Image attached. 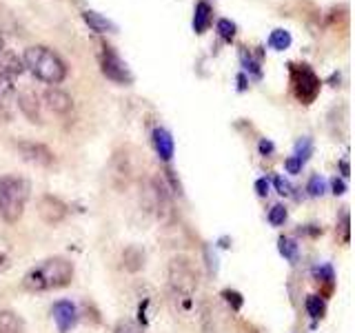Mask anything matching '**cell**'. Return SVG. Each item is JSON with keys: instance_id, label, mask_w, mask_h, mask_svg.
Segmentation results:
<instances>
[{"instance_id": "obj_1", "label": "cell", "mask_w": 355, "mask_h": 333, "mask_svg": "<svg viewBox=\"0 0 355 333\" xmlns=\"http://www.w3.org/2000/svg\"><path fill=\"white\" fill-rule=\"evenodd\" d=\"M73 280V264L55 255V258H47L33 269H29L22 278V287L31 293H42V291H53V289H62Z\"/></svg>"}, {"instance_id": "obj_2", "label": "cell", "mask_w": 355, "mask_h": 333, "mask_svg": "<svg viewBox=\"0 0 355 333\" xmlns=\"http://www.w3.org/2000/svg\"><path fill=\"white\" fill-rule=\"evenodd\" d=\"M22 65L38 78V80L47 85H60L67 78V65L58 53L42 44H33L25 49L22 56Z\"/></svg>"}, {"instance_id": "obj_3", "label": "cell", "mask_w": 355, "mask_h": 333, "mask_svg": "<svg viewBox=\"0 0 355 333\" xmlns=\"http://www.w3.org/2000/svg\"><path fill=\"white\" fill-rule=\"evenodd\" d=\"M29 182L20 176H0V218L14 225L25 214Z\"/></svg>"}, {"instance_id": "obj_4", "label": "cell", "mask_w": 355, "mask_h": 333, "mask_svg": "<svg viewBox=\"0 0 355 333\" xmlns=\"http://www.w3.org/2000/svg\"><path fill=\"white\" fill-rule=\"evenodd\" d=\"M169 287L175 300L182 302V309L191 307L193 293L198 289V271L191 260L184 258V255H178V258L169 262Z\"/></svg>"}, {"instance_id": "obj_5", "label": "cell", "mask_w": 355, "mask_h": 333, "mask_svg": "<svg viewBox=\"0 0 355 333\" xmlns=\"http://www.w3.org/2000/svg\"><path fill=\"white\" fill-rule=\"evenodd\" d=\"M288 74H291V89L293 96L302 105H311L320 96V78L309 65H288Z\"/></svg>"}, {"instance_id": "obj_6", "label": "cell", "mask_w": 355, "mask_h": 333, "mask_svg": "<svg viewBox=\"0 0 355 333\" xmlns=\"http://www.w3.org/2000/svg\"><path fill=\"white\" fill-rule=\"evenodd\" d=\"M149 205L153 209L155 218H158L162 225H169V222H173L175 211H173L171 191L166 189V185L160 180V178H151V180H149Z\"/></svg>"}, {"instance_id": "obj_7", "label": "cell", "mask_w": 355, "mask_h": 333, "mask_svg": "<svg viewBox=\"0 0 355 333\" xmlns=\"http://www.w3.org/2000/svg\"><path fill=\"white\" fill-rule=\"evenodd\" d=\"M100 71H103L109 80H114L118 85H131L133 83V74L129 71V67L125 65V60L111 49V47H103V53H100Z\"/></svg>"}, {"instance_id": "obj_8", "label": "cell", "mask_w": 355, "mask_h": 333, "mask_svg": "<svg viewBox=\"0 0 355 333\" xmlns=\"http://www.w3.org/2000/svg\"><path fill=\"white\" fill-rule=\"evenodd\" d=\"M18 151L20 155L31 164H38V166H51L55 162V155L53 151L42 142H31V140H20L18 144Z\"/></svg>"}, {"instance_id": "obj_9", "label": "cell", "mask_w": 355, "mask_h": 333, "mask_svg": "<svg viewBox=\"0 0 355 333\" xmlns=\"http://www.w3.org/2000/svg\"><path fill=\"white\" fill-rule=\"evenodd\" d=\"M38 214L40 218L47 222V225L55 227V225H60V222L69 216V207H67L60 198H55V196H42L40 198V203H38Z\"/></svg>"}, {"instance_id": "obj_10", "label": "cell", "mask_w": 355, "mask_h": 333, "mask_svg": "<svg viewBox=\"0 0 355 333\" xmlns=\"http://www.w3.org/2000/svg\"><path fill=\"white\" fill-rule=\"evenodd\" d=\"M51 316H53L55 327H58V333H69L78 322V309L69 300H58V302L51 307Z\"/></svg>"}, {"instance_id": "obj_11", "label": "cell", "mask_w": 355, "mask_h": 333, "mask_svg": "<svg viewBox=\"0 0 355 333\" xmlns=\"http://www.w3.org/2000/svg\"><path fill=\"white\" fill-rule=\"evenodd\" d=\"M16 111V87L9 76L0 74V122H9Z\"/></svg>"}, {"instance_id": "obj_12", "label": "cell", "mask_w": 355, "mask_h": 333, "mask_svg": "<svg viewBox=\"0 0 355 333\" xmlns=\"http://www.w3.org/2000/svg\"><path fill=\"white\" fill-rule=\"evenodd\" d=\"M16 105L18 109L22 111V116H25L29 122H42V116H40V103H38V96L25 89V92H20L18 98H16Z\"/></svg>"}, {"instance_id": "obj_13", "label": "cell", "mask_w": 355, "mask_h": 333, "mask_svg": "<svg viewBox=\"0 0 355 333\" xmlns=\"http://www.w3.org/2000/svg\"><path fill=\"white\" fill-rule=\"evenodd\" d=\"M151 140H153V147H155V153H158V158L164 160V162H169L173 158V153H175V142L171 138V133L158 127V129H153L151 133Z\"/></svg>"}, {"instance_id": "obj_14", "label": "cell", "mask_w": 355, "mask_h": 333, "mask_svg": "<svg viewBox=\"0 0 355 333\" xmlns=\"http://www.w3.org/2000/svg\"><path fill=\"white\" fill-rule=\"evenodd\" d=\"M44 103H47V107L53 111V114H69L71 107H73L71 96L64 94L58 87H51L44 92Z\"/></svg>"}, {"instance_id": "obj_15", "label": "cell", "mask_w": 355, "mask_h": 333, "mask_svg": "<svg viewBox=\"0 0 355 333\" xmlns=\"http://www.w3.org/2000/svg\"><path fill=\"white\" fill-rule=\"evenodd\" d=\"M122 266L129 273H138L144 266V251L138 244H129V247L122 251Z\"/></svg>"}, {"instance_id": "obj_16", "label": "cell", "mask_w": 355, "mask_h": 333, "mask_svg": "<svg viewBox=\"0 0 355 333\" xmlns=\"http://www.w3.org/2000/svg\"><path fill=\"white\" fill-rule=\"evenodd\" d=\"M83 20L89 25V29L96 31V33H109V31H116V25L111 20H107L105 16H100L98 11L92 9H85L83 11Z\"/></svg>"}, {"instance_id": "obj_17", "label": "cell", "mask_w": 355, "mask_h": 333, "mask_svg": "<svg viewBox=\"0 0 355 333\" xmlns=\"http://www.w3.org/2000/svg\"><path fill=\"white\" fill-rule=\"evenodd\" d=\"M0 333H25V322L11 309L0 311Z\"/></svg>"}, {"instance_id": "obj_18", "label": "cell", "mask_w": 355, "mask_h": 333, "mask_svg": "<svg viewBox=\"0 0 355 333\" xmlns=\"http://www.w3.org/2000/svg\"><path fill=\"white\" fill-rule=\"evenodd\" d=\"M22 69H25V65H22L9 49H3V51H0V74H3V76H9L11 80H14V76H20Z\"/></svg>"}, {"instance_id": "obj_19", "label": "cell", "mask_w": 355, "mask_h": 333, "mask_svg": "<svg viewBox=\"0 0 355 333\" xmlns=\"http://www.w3.org/2000/svg\"><path fill=\"white\" fill-rule=\"evenodd\" d=\"M211 7L209 3H205V0H200V3L196 5V14H193V29L196 33H205L211 25Z\"/></svg>"}, {"instance_id": "obj_20", "label": "cell", "mask_w": 355, "mask_h": 333, "mask_svg": "<svg viewBox=\"0 0 355 333\" xmlns=\"http://www.w3.org/2000/svg\"><path fill=\"white\" fill-rule=\"evenodd\" d=\"M277 251H280L282 258L288 260L291 264H295L297 258H300V247H297V242L293 238H286V236L277 238Z\"/></svg>"}, {"instance_id": "obj_21", "label": "cell", "mask_w": 355, "mask_h": 333, "mask_svg": "<svg viewBox=\"0 0 355 333\" xmlns=\"http://www.w3.org/2000/svg\"><path fill=\"white\" fill-rule=\"evenodd\" d=\"M313 278L318 280V284L327 287V293H331L336 289V271H333L331 264H320L313 269Z\"/></svg>"}, {"instance_id": "obj_22", "label": "cell", "mask_w": 355, "mask_h": 333, "mask_svg": "<svg viewBox=\"0 0 355 333\" xmlns=\"http://www.w3.org/2000/svg\"><path fill=\"white\" fill-rule=\"evenodd\" d=\"M304 307H306V314L313 320H322L327 314V302H324V298H322V296H309Z\"/></svg>"}, {"instance_id": "obj_23", "label": "cell", "mask_w": 355, "mask_h": 333, "mask_svg": "<svg viewBox=\"0 0 355 333\" xmlns=\"http://www.w3.org/2000/svg\"><path fill=\"white\" fill-rule=\"evenodd\" d=\"M288 44H291V33L284 31V29H275L269 38V47L275 51H284Z\"/></svg>"}, {"instance_id": "obj_24", "label": "cell", "mask_w": 355, "mask_h": 333, "mask_svg": "<svg viewBox=\"0 0 355 333\" xmlns=\"http://www.w3.org/2000/svg\"><path fill=\"white\" fill-rule=\"evenodd\" d=\"M311 153H313V142H311V138H300L295 142V153H293V158H297L300 162H306L311 158Z\"/></svg>"}, {"instance_id": "obj_25", "label": "cell", "mask_w": 355, "mask_h": 333, "mask_svg": "<svg viewBox=\"0 0 355 333\" xmlns=\"http://www.w3.org/2000/svg\"><path fill=\"white\" fill-rule=\"evenodd\" d=\"M218 33L222 40L231 42L233 38H236V22H231L229 18H220L218 20Z\"/></svg>"}, {"instance_id": "obj_26", "label": "cell", "mask_w": 355, "mask_h": 333, "mask_svg": "<svg viewBox=\"0 0 355 333\" xmlns=\"http://www.w3.org/2000/svg\"><path fill=\"white\" fill-rule=\"evenodd\" d=\"M286 218H288V211H286L284 205H273L271 207V211H269V222H271L273 227H282L284 222H286Z\"/></svg>"}, {"instance_id": "obj_27", "label": "cell", "mask_w": 355, "mask_h": 333, "mask_svg": "<svg viewBox=\"0 0 355 333\" xmlns=\"http://www.w3.org/2000/svg\"><path fill=\"white\" fill-rule=\"evenodd\" d=\"M306 191H309V196L320 198V196H324L327 185H324V180H322L320 176H311V180H309V185H306Z\"/></svg>"}, {"instance_id": "obj_28", "label": "cell", "mask_w": 355, "mask_h": 333, "mask_svg": "<svg viewBox=\"0 0 355 333\" xmlns=\"http://www.w3.org/2000/svg\"><path fill=\"white\" fill-rule=\"evenodd\" d=\"M222 298H225V302H227L233 311H240L242 305H244L242 296H240L238 291H233V289H225V291H222Z\"/></svg>"}, {"instance_id": "obj_29", "label": "cell", "mask_w": 355, "mask_h": 333, "mask_svg": "<svg viewBox=\"0 0 355 333\" xmlns=\"http://www.w3.org/2000/svg\"><path fill=\"white\" fill-rule=\"evenodd\" d=\"M240 58H242V65H244V69L247 71H251V74H255V78H260V65L255 62L253 58H251V53H247V49H244L242 53H240Z\"/></svg>"}, {"instance_id": "obj_30", "label": "cell", "mask_w": 355, "mask_h": 333, "mask_svg": "<svg viewBox=\"0 0 355 333\" xmlns=\"http://www.w3.org/2000/svg\"><path fill=\"white\" fill-rule=\"evenodd\" d=\"M114 333H144V331L133 320H120L114 329Z\"/></svg>"}, {"instance_id": "obj_31", "label": "cell", "mask_w": 355, "mask_h": 333, "mask_svg": "<svg viewBox=\"0 0 355 333\" xmlns=\"http://www.w3.org/2000/svg\"><path fill=\"white\" fill-rule=\"evenodd\" d=\"M164 173H166V180L171 182V194L182 196V187H180V180H178V178H175V171L171 169V166H166Z\"/></svg>"}, {"instance_id": "obj_32", "label": "cell", "mask_w": 355, "mask_h": 333, "mask_svg": "<svg viewBox=\"0 0 355 333\" xmlns=\"http://www.w3.org/2000/svg\"><path fill=\"white\" fill-rule=\"evenodd\" d=\"M340 231H342V242H344V244H349V240H351V218H349V214H344V216H342Z\"/></svg>"}, {"instance_id": "obj_33", "label": "cell", "mask_w": 355, "mask_h": 333, "mask_svg": "<svg viewBox=\"0 0 355 333\" xmlns=\"http://www.w3.org/2000/svg\"><path fill=\"white\" fill-rule=\"evenodd\" d=\"M284 166H286V171H288V173H293V176H295V173L302 171V166H304V164L291 155V158H286V160H284Z\"/></svg>"}, {"instance_id": "obj_34", "label": "cell", "mask_w": 355, "mask_h": 333, "mask_svg": "<svg viewBox=\"0 0 355 333\" xmlns=\"http://www.w3.org/2000/svg\"><path fill=\"white\" fill-rule=\"evenodd\" d=\"M273 185H275V189H277V194H282V196H288V194H291V185H288L286 180H282L280 176H275V178H273Z\"/></svg>"}, {"instance_id": "obj_35", "label": "cell", "mask_w": 355, "mask_h": 333, "mask_svg": "<svg viewBox=\"0 0 355 333\" xmlns=\"http://www.w3.org/2000/svg\"><path fill=\"white\" fill-rule=\"evenodd\" d=\"M269 189H271V185H269V180H266V178H260V180L255 182V191H258L260 198L269 196Z\"/></svg>"}, {"instance_id": "obj_36", "label": "cell", "mask_w": 355, "mask_h": 333, "mask_svg": "<svg viewBox=\"0 0 355 333\" xmlns=\"http://www.w3.org/2000/svg\"><path fill=\"white\" fill-rule=\"evenodd\" d=\"M331 187H333V194H336V196L347 194V185H344V180H340V178H333Z\"/></svg>"}, {"instance_id": "obj_37", "label": "cell", "mask_w": 355, "mask_h": 333, "mask_svg": "<svg viewBox=\"0 0 355 333\" xmlns=\"http://www.w3.org/2000/svg\"><path fill=\"white\" fill-rule=\"evenodd\" d=\"M273 151H275V147H273L271 140H260V153L262 155H271Z\"/></svg>"}, {"instance_id": "obj_38", "label": "cell", "mask_w": 355, "mask_h": 333, "mask_svg": "<svg viewBox=\"0 0 355 333\" xmlns=\"http://www.w3.org/2000/svg\"><path fill=\"white\" fill-rule=\"evenodd\" d=\"M205 255H207V262H209V271H211V273H216V271H218L216 255H214V258H211V251H209V249H205Z\"/></svg>"}, {"instance_id": "obj_39", "label": "cell", "mask_w": 355, "mask_h": 333, "mask_svg": "<svg viewBox=\"0 0 355 333\" xmlns=\"http://www.w3.org/2000/svg\"><path fill=\"white\" fill-rule=\"evenodd\" d=\"M7 266H9V258H7L5 253H0V271H5Z\"/></svg>"}, {"instance_id": "obj_40", "label": "cell", "mask_w": 355, "mask_h": 333, "mask_svg": "<svg viewBox=\"0 0 355 333\" xmlns=\"http://www.w3.org/2000/svg\"><path fill=\"white\" fill-rule=\"evenodd\" d=\"M340 169H342V176H349V160L347 158L340 162Z\"/></svg>"}, {"instance_id": "obj_41", "label": "cell", "mask_w": 355, "mask_h": 333, "mask_svg": "<svg viewBox=\"0 0 355 333\" xmlns=\"http://www.w3.org/2000/svg\"><path fill=\"white\" fill-rule=\"evenodd\" d=\"M3 49H5V47H3V40H0V51H3Z\"/></svg>"}]
</instances>
